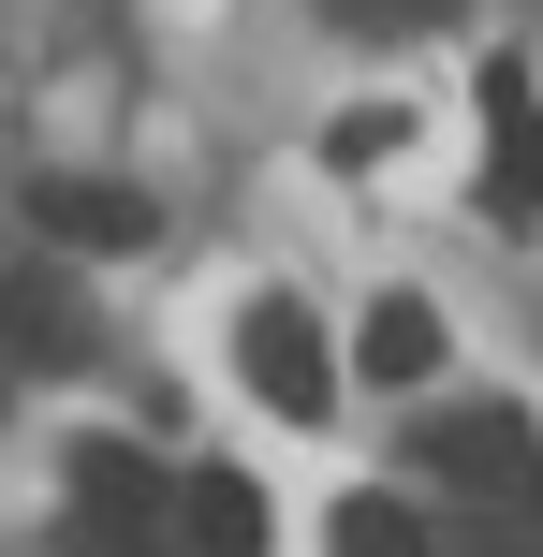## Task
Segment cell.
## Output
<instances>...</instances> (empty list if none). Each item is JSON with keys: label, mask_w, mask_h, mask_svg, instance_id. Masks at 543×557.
Wrapping results in <instances>:
<instances>
[{"label": "cell", "mask_w": 543, "mask_h": 557, "mask_svg": "<svg viewBox=\"0 0 543 557\" xmlns=\"http://www.w3.org/2000/svg\"><path fill=\"white\" fill-rule=\"evenodd\" d=\"M323 15H338V29H411L427 0H323Z\"/></svg>", "instance_id": "cell-10"}, {"label": "cell", "mask_w": 543, "mask_h": 557, "mask_svg": "<svg viewBox=\"0 0 543 557\" xmlns=\"http://www.w3.org/2000/svg\"><path fill=\"white\" fill-rule=\"evenodd\" d=\"M427 455H441L456 484H485V499L543 484V455H529V411H441V425H427Z\"/></svg>", "instance_id": "cell-4"}, {"label": "cell", "mask_w": 543, "mask_h": 557, "mask_svg": "<svg viewBox=\"0 0 543 557\" xmlns=\"http://www.w3.org/2000/svg\"><path fill=\"white\" fill-rule=\"evenodd\" d=\"M0 352H15V367H74L88 352L74 294H59V278H0Z\"/></svg>", "instance_id": "cell-6"}, {"label": "cell", "mask_w": 543, "mask_h": 557, "mask_svg": "<svg viewBox=\"0 0 543 557\" xmlns=\"http://www.w3.org/2000/svg\"><path fill=\"white\" fill-rule=\"evenodd\" d=\"M29 221H45L59 250H147V235H162V206L118 191V176H45V191H29Z\"/></svg>", "instance_id": "cell-3"}, {"label": "cell", "mask_w": 543, "mask_h": 557, "mask_svg": "<svg viewBox=\"0 0 543 557\" xmlns=\"http://www.w3.org/2000/svg\"><path fill=\"white\" fill-rule=\"evenodd\" d=\"M74 484H88V529H133V543H147V455L74 441Z\"/></svg>", "instance_id": "cell-9"}, {"label": "cell", "mask_w": 543, "mask_h": 557, "mask_svg": "<svg viewBox=\"0 0 543 557\" xmlns=\"http://www.w3.org/2000/svg\"><path fill=\"white\" fill-rule=\"evenodd\" d=\"M323 543H338V557H427V513L382 499V484H353V499L323 513Z\"/></svg>", "instance_id": "cell-8"}, {"label": "cell", "mask_w": 543, "mask_h": 557, "mask_svg": "<svg viewBox=\"0 0 543 557\" xmlns=\"http://www.w3.org/2000/svg\"><path fill=\"white\" fill-rule=\"evenodd\" d=\"M235 367H250V396L264 411H294V425H323V396H338V367H323V323L294 294H264L250 323H235Z\"/></svg>", "instance_id": "cell-1"}, {"label": "cell", "mask_w": 543, "mask_h": 557, "mask_svg": "<svg viewBox=\"0 0 543 557\" xmlns=\"http://www.w3.org/2000/svg\"><path fill=\"white\" fill-rule=\"evenodd\" d=\"M353 352H368L382 382H427V367H441V308L427 294H382L368 323H353Z\"/></svg>", "instance_id": "cell-7"}, {"label": "cell", "mask_w": 543, "mask_h": 557, "mask_svg": "<svg viewBox=\"0 0 543 557\" xmlns=\"http://www.w3.org/2000/svg\"><path fill=\"white\" fill-rule=\"evenodd\" d=\"M176 529H192V557H264L280 513H264L250 470H192V484H176Z\"/></svg>", "instance_id": "cell-5"}, {"label": "cell", "mask_w": 543, "mask_h": 557, "mask_svg": "<svg viewBox=\"0 0 543 557\" xmlns=\"http://www.w3.org/2000/svg\"><path fill=\"white\" fill-rule=\"evenodd\" d=\"M485 191H499V221H543V88L515 74V59H485Z\"/></svg>", "instance_id": "cell-2"}]
</instances>
